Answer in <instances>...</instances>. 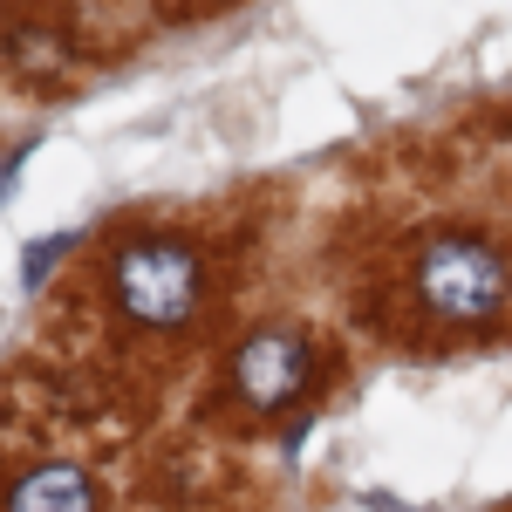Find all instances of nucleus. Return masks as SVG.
I'll use <instances>...</instances> for the list:
<instances>
[{
  "label": "nucleus",
  "mask_w": 512,
  "mask_h": 512,
  "mask_svg": "<svg viewBox=\"0 0 512 512\" xmlns=\"http://www.w3.org/2000/svg\"><path fill=\"white\" fill-rule=\"evenodd\" d=\"M417 294L437 321H492L512 294V274L499 246L472 233H444L417 253Z\"/></svg>",
  "instance_id": "f257e3e1"
},
{
  "label": "nucleus",
  "mask_w": 512,
  "mask_h": 512,
  "mask_svg": "<svg viewBox=\"0 0 512 512\" xmlns=\"http://www.w3.org/2000/svg\"><path fill=\"white\" fill-rule=\"evenodd\" d=\"M110 280H117V301L130 321H144V328H178V321H192L198 308V253L185 246V239H130L117 253V267H110Z\"/></svg>",
  "instance_id": "f03ea898"
},
{
  "label": "nucleus",
  "mask_w": 512,
  "mask_h": 512,
  "mask_svg": "<svg viewBox=\"0 0 512 512\" xmlns=\"http://www.w3.org/2000/svg\"><path fill=\"white\" fill-rule=\"evenodd\" d=\"M308 376H315V349H308L294 328H260V335H246L239 355H233V383L253 410L294 403V396L308 390Z\"/></svg>",
  "instance_id": "7ed1b4c3"
},
{
  "label": "nucleus",
  "mask_w": 512,
  "mask_h": 512,
  "mask_svg": "<svg viewBox=\"0 0 512 512\" xmlns=\"http://www.w3.org/2000/svg\"><path fill=\"white\" fill-rule=\"evenodd\" d=\"M7 512H96V492L76 465H35V472L14 478Z\"/></svg>",
  "instance_id": "20e7f679"
}]
</instances>
